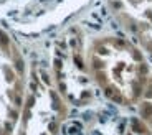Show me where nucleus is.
<instances>
[{"instance_id":"nucleus-1","label":"nucleus","mask_w":152,"mask_h":135,"mask_svg":"<svg viewBox=\"0 0 152 135\" xmlns=\"http://www.w3.org/2000/svg\"><path fill=\"white\" fill-rule=\"evenodd\" d=\"M86 61L96 89L121 107L137 104L149 79V64L132 40L116 35L94 38L86 48Z\"/></svg>"},{"instance_id":"nucleus-2","label":"nucleus","mask_w":152,"mask_h":135,"mask_svg":"<svg viewBox=\"0 0 152 135\" xmlns=\"http://www.w3.org/2000/svg\"><path fill=\"white\" fill-rule=\"evenodd\" d=\"M66 119V101L51 73L42 66L28 71L27 94L15 135H58Z\"/></svg>"},{"instance_id":"nucleus-3","label":"nucleus","mask_w":152,"mask_h":135,"mask_svg":"<svg viewBox=\"0 0 152 135\" xmlns=\"http://www.w3.org/2000/svg\"><path fill=\"white\" fill-rule=\"evenodd\" d=\"M28 69L18 45L0 26V135H15L27 94Z\"/></svg>"},{"instance_id":"nucleus-4","label":"nucleus","mask_w":152,"mask_h":135,"mask_svg":"<svg viewBox=\"0 0 152 135\" xmlns=\"http://www.w3.org/2000/svg\"><path fill=\"white\" fill-rule=\"evenodd\" d=\"M51 78L60 94L73 105H88L94 101L96 86L89 74L86 51L75 35L63 36L55 46L51 60Z\"/></svg>"},{"instance_id":"nucleus-5","label":"nucleus","mask_w":152,"mask_h":135,"mask_svg":"<svg viewBox=\"0 0 152 135\" xmlns=\"http://www.w3.org/2000/svg\"><path fill=\"white\" fill-rule=\"evenodd\" d=\"M114 20L152 58V0H106Z\"/></svg>"},{"instance_id":"nucleus-6","label":"nucleus","mask_w":152,"mask_h":135,"mask_svg":"<svg viewBox=\"0 0 152 135\" xmlns=\"http://www.w3.org/2000/svg\"><path fill=\"white\" fill-rule=\"evenodd\" d=\"M69 0H0V17L15 22H37L55 13Z\"/></svg>"},{"instance_id":"nucleus-7","label":"nucleus","mask_w":152,"mask_h":135,"mask_svg":"<svg viewBox=\"0 0 152 135\" xmlns=\"http://www.w3.org/2000/svg\"><path fill=\"white\" fill-rule=\"evenodd\" d=\"M137 109H139V119L152 130V76H149L147 84L137 101Z\"/></svg>"},{"instance_id":"nucleus-8","label":"nucleus","mask_w":152,"mask_h":135,"mask_svg":"<svg viewBox=\"0 0 152 135\" xmlns=\"http://www.w3.org/2000/svg\"><path fill=\"white\" fill-rule=\"evenodd\" d=\"M121 135H152V130L141 119H129Z\"/></svg>"}]
</instances>
